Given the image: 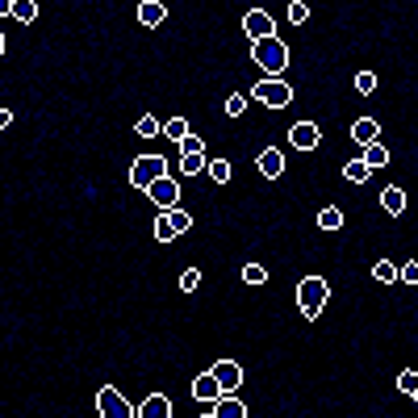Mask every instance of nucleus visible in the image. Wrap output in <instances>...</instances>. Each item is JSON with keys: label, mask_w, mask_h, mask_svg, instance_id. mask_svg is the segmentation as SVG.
Wrapping results in <instances>:
<instances>
[{"label": "nucleus", "mask_w": 418, "mask_h": 418, "mask_svg": "<svg viewBox=\"0 0 418 418\" xmlns=\"http://www.w3.org/2000/svg\"><path fill=\"white\" fill-rule=\"evenodd\" d=\"M251 59H255L268 75H280V71L289 67V46H284L276 34H268V38H251Z\"/></svg>", "instance_id": "2"}, {"label": "nucleus", "mask_w": 418, "mask_h": 418, "mask_svg": "<svg viewBox=\"0 0 418 418\" xmlns=\"http://www.w3.org/2000/svg\"><path fill=\"white\" fill-rule=\"evenodd\" d=\"M9 126H13V113H9V109H5V104H0V134H5V130H9Z\"/></svg>", "instance_id": "36"}, {"label": "nucleus", "mask_w": 418, "mask_h": 418, "mask_svg": "<svg viewBox=\"0 0 418 418\" xmlns=\"http://www.w3.org/2000/svg\"><path fill=\"white\" fill-rule=\"evenodd\" d=\"M197 284H201V272H197V268H188V272L180 276V289H184V293H192Z\"/></svg>", "instance_id": "34"}, {"label": "nucleus", "mask_w": 418, "mask_h": 418, "mask_svg": "<svg viewBox=\"0 0 418 418\" xmlns=\"http://www.w3.org/2000/svg\"><path fill=\"white\" fill-rule=\"evenodd\" d=\"M209 372H214L218 376V385H222V393H235L239 385H243V368L235 364V360H218L214 368H209Z\"/></svg>", "instance_id": "9"}, {"label": "nucleus", "mask_w": 418, "mask_h": 418, "mask_svg": "<svg viewBox=\"0 0 418 418\" xmlns=\"http://www.w3.org/2000/svg\"><path fill=\"white\" fill-rule=\"evenodd\" d=\"M255 167H260V176L276 180V176L284 172V155H280V147H268V151H260V155H255Z\"/></svg>", "instance_id": "10"}, {"label": "nucleus", "mask_w": 418, "mask_h": 418, "mask_svg": "<svg viewBox=\"0 0 418 418\" xmlns=\"http://www.w3.org/2000/svg\"><path fill=\"white\" fill-rule=\"evenodd\" d=\"M327 297H331V280H327V276H305V280L297 284V305H301V318H305V322H314V318L322 314Z\"/></svg>", "instance_id": "1"}, {"label": "nucleus", "mask_w": 418, "mask_h": 418, "mask_svg": "<svg viewBox=\"0 0 418 418\" xmlns=\"http://www.w3.org/2000/svg\"><path fill=\"white\" fill-rule=\"evenodd\" d=\"M360 159H364V163L376 172V167H385V163H389V151H385V147L372 138V143H364V155H360Z\"/></svg>", "instance_id": "19"}, {"label": "nucleus", "mask_w": 418, "mask_h": 418, "mask_svg": "<svg viewBox=\"0 0 418 418\" xmlns=\"http://www.w3.org/2000/svg\"><path fill=\"white\" fill-rule=\"evenodd\" d=\"M159 134H163V126H159L151 113H147V118H138V138H159Z\"/></svg>", "instance_id": "26"}, {"label": "nucleus", "mask_w": 418, "mask_h": 418, "mask_svg": "<svg viewBox=\"0 0 418 418\" xmlns=\"http://www.w3.org/2000/svg\"><path fill=\"white\" fill-rule=\"evenodd\" d=\"M205 151H197V155H180V176H201L205 172Z\"/></svg>", "instance_id": "22"}, {"label": "nucleus", "mask_w": 418, "mask_h": 418, "mask_svg": "<svg viewBox=\"0 0 418 418\" xmlns=\"http://www.w3.org/2000/svg\"><path fill=\"white\" fill-rule=\"evenodd\" d=\"M134 414H138V418H172V401H167L163 393H151Z\"/></svg>", "instance_id": "12"}, {"label": "nucleus", "mask_w": 418, "mask_h": 418, "mask_svg": "<svg viewBox=\"0 0 418 418\" xmlns=\"http://www.w3.org/2000/svg\"><path fill=\"white\" fill-rule=\"evenodd\" d=\"M343 176H347L352 184H364V180L372 176V167H368L364 159H352V163H343Z\"/></svg>", "instance_id": "23"}, {"label": "nucleus", "mask_w": 418, "mask_h": 418, "mask_svg": "<svg viewBox=\"0 0 418 418\" xmlns=\"http://www.w3.org/2000/svg\"><path fill=\"white\" fill-rule=\"evenodd\" d=\"M318 226H322V230H339V226H343V209H339V205L318 209Z\"/></svg>", "instance_id": "21"}, {"label": "nucleus", "mask_w": 418, "mask_h": 418, "mask_svg": "<svg viewBox=\"0 0 418 418\" xmlns=\"http://www.w3.org/2000/svg\"><path fill=\"white\" fill-rule=\"evenodd\" d=\"M167 214V226L176 230V235H184V230H192V214L188 209H180V205H172V209H163Z\"/></svg>", "instance_id": "17"}, {"label": "nucleus", "mask_w": 418, "mask_h": 418, "mask_svg": "<svg viewBox=\"0 0 418 418\" xmlns=\"http://www.w3.org/2000/svg\"><path fill=\"white\" fill-rule=\"evenodd\" d=\"M251 100H264L268 109H284V104L293 100V88H289L280 75H264V80L251 88Z\"/></svg>", "instance_id": "3"}, {"label": "nucleus", "mask_w": 418, "mask_h": 418, "mask_svg": "<svg viewBox=\"0 0 418 418\" xmlns=\"http://www.w3.org/2000/svg\"><path fill=\"white\" fill-rule=\"evenodd\" d=\"M289 143H293L297 151H314V147L322 143V130L314 126V122H297V126L289 130Z\"/></svg>", "instance_id": "8"}, {"label": "nucleus", "mask_w": 418, "mask_h": 418, "mask_svg": "<svg viewBox=\"0 0 418 418\" xmlns=\"http://www.w3.org/2000/svg\"><path fill=\"white\" fill-rule=\"evenodd\" d=\"M356 92H364V96L376 92V75L372 71H356Z\"/></svg>", "instance_id": "30"}, {"label": "nucleus", "mask_w": 418, "mask_h": 418, "mask_svg": "<svg viewBox=\"0 0 418 418\" xmlns=\"http://www.w3.org/2000/svg\"><path fill=\"white\" fill-rule=\"evenodd\" d=\"M205 172H209V180H214V184H230V176H235L230 159H209V163H205Z\"/></svg>", "instance_id": "20"}, {"label": "nucleus", "mask_w": 418, "mask_h": 418, "mask_svg": "<svg viewBox=\"0 0 418 418\" xmlns=\"http://www.w3.org/2000/svg\"><path fill=\"white\" fill-rule=\"evenodd\" d=\"M0 55H5V34H0Z\"/></svg>", "instance_id": "38"}, {"label": "nucleus", "mask_w": 418, "mask_h": 418, "mask_svg": "<svg viewBox=\"0 0 418 418\" xmlns=\"http://www.w3.org/2000/svg\"><path fill=\"white\" fill-rule=\"evenodd\" d=\"M289 21H293V26L309 21V5H305V0H289Z\"/></svg>", "instance_id": "27"}, {"label": "nucleus", "mask_w": 418, "mask_h": 418, "mask_svg": "<svg viewBox=\"0 0 418 418\" xmlns=\"http://www.w3.org/2000/svg\"><path fill=\"white\" fill-rule=\"evenodd\" d=\"M163 172H167V159H163V155H138L134 167H130V184H134V188H147V184L159 180Z\"/></svg>", "instance_id": "5"}, {"label": "nucleus", "mask_w": 418, "mask_h": 418, "mask_svg": "<svg viewBox=\"0 0 418 418\" xmlns=\"http://www.w3.org/2000/svg\"><path fill=\"white\" fill-rule=\"evenodd\" d=\"M143 192H147V197H151V201H155L159 209H172V205L180 201V184H176V180H172L167 172H163L159 180H151V184H147Z\"/></svg>", "instance_id": "6"}, {"label": "nucleus", "mask_w": 418, "mask_h": 418, "mask_svg": "<svg viewBox=\"0 0 418 418\" xmlns=\"http://www.w3.org/2000/svg\"><path fill=\"white\" fill-rule=\"evenodd\" d=\"M163 17H167V9H163V0H143V5H138V26L155 30V26H163Z\"/></svg>", "instance_id": "13"}, {"label": "nucleus", "mask_w": 418, "mask_h": 418, "mask_svg": "<svg viewBox=\"0 0 418 418\" xmlns=\"http://www.w3.org/2000/svg\"><path fill=\"white\" fill-rule=\"evenodd\" d=\"M372 276H376L381 284H393V280H397V264H393V260H376V264H372Z\"/></svg>", "instance_id": "24"}, {"label": "nucleus", "mask_w": 418, "mask_h": 418, "mask_svg": "<svg viewBox=\"0 0 418 418\" xmlns=\"http://www.w3.org/2000/svg\"><path fill=\"white\" fill-rule=\"evenodd\" d=\"M243 30H247L251 38H268V34H276V26H272V17H268L264 9H251V13L243 17Z\"/></svg>", "instance_id": "11"}, {"label": "nucleus", "mask_w": 418, "mask_h": 418, "mask_svg": "<svg viewBox=\"0 0 418 418\" xmlns=\"http://www.w3.org/2000/svg\"><path fill=\"white\" fill-rule=\"evenodd\" d=\"M155 239H159V243H172V239H176V230L167 226V214H163V209H159V218H155Z\"/></svg>", "instance_id": "28"}, {"label": "nucleus", "mask_w": 418, "mask_h": 418, "mask_svg": "<svg viewBox=\"0 0 418 418\" xmlns=\"http://www.w3.org/2000/svg\"><path fill=\"white\" fill-rule=\"evenodd\" d=\"M397 276H401V280H406V284H418V264H406V268H401V272H397Z\"/></svg>", "instance_id": "35"}, {"label": "nucleus", "mask_w": 418, "mask_h": 418, "mask_svg": "<svg viewBox=\"0 0 418 418\" xmlns=\"http://www.w3.org/2000/svg\"><path fill=\"white\" fill-rule=\"evenodd\" d=\"M9 17L21 21V26H34L38 21V0H13V13Z\"/></svg>", "instance_id": "16"}, {"label": "nucleus", "mask_w": 418, "mask_h": 418, "mask_svg": "<svg viewBox=\"0 0 418 418\" xmlns=\"http://www.w3.org/2000/svg\"><path fill=\"white\" fill-rule=\"evenodd\" d=\"M163 134H167V138H176V143H180V138H184V134H188V122H184V118H172V122H167V126H163Z\"/></svg>", "instance_id": "31"}, {"label": "nucleus", "mask_w": 418, "mask_h": 418, "mask_svg": "<svg viewBox=\"0 0 418 418\" xmlns=\"http://www.w3.org/2000/svg\"><path fill=\"white\" fill-rule=\"evenodd\" d=\"M381 205H385V214H393V218H401V214H406V192H401L397 184H389V188L381 192Z\"/></svg>", "instance_id": "15"}, {"label": "nucleus", "mask_w": 418, "mask_h": 418, "mask_svg": "<svg viewBox=\"0 0 418 418\" xmlns=\"http://www.w3.org/2000/svg\"><path fill=\"white\" fill-rule=\"evenodd\" d=\"M218 393H222V385H218L214 372H201V376L192 381V397H197V401H214Z\"/></svg>", "instance_id": "14"}, {"label": "nucleus", "mask_w": 418, "mask_h": 418, "mask_svg": "<svg viewBox=\"0 0 418 418\" xmlns=\"http://www.w3.org/2000/svg\"><path fill=\"white\" fill-rule=\"evenodd\" d=\"M247 100H251V96H243V92H235V96L226 100V113H230V118H239V113L247 109Z\"/></svg>", "instance_id": "33"}, {"label": "nucleus", "mask_w": 418, "mask_h": 418, "mask_svg": "<svg viewBox=\"0 0 418 418\" xmlns=\"http://www.w3.org/2000/svg\"><path fill=\"white\" fill-rule=\"evenodd\" d=\"M243 280H247V284H264V280H268V268H264V264H247V268H243Z\"/></svg>", "instance_id": "29"}, {"label": "nucleus", "mask_w": 418, "mask_h": 418, "mask_svg": "<svg viewBox=\"0 0 418 418\" xmlns=\"http://www.w3.org/2000/svg\"><path fill=\"white\" fill-rule=\"evenodd\" d=\"M96 410H100L104 418H134V406H130V401L122 397V389H113V385H100Z\"/></svg>", "instance_id": "4"}, {"label": "nucleus", "mask_w": 418, "mask_h": 418, "mask_svg": "<svg viewBox=\"0 0 418 418\" xmlns=\"http://www.w3.org/2000/svg\"><path fill=\"white\" fill-rule=\"evenodd\" d=\"M397 389H401L406 397H418V372H414V368H401V376H397Z\"/></svg>", "instance_id": "25"}, {"label": "nucleus", "mask_w": 418, "mask_h": 418, "mask_svg": "<svg viewBox=\"0 0 418 418\" xmlns=\"http://www.w3.org/2000/svg\"><path fill=\"white\" fill-rule=\"evenodd\" d=\"M197 151H205V143H201L197 134H184V138H180V155H197Z\"/></svg>", "instance_id": "32"}, {"label": "nucleus", "mask_w": 418, "mask_h": 418, "mask_svg": "<svg viewBox=\"0 0 418 418\" xmlns=\"http://www.w3.org/2000/svg\"><path fill=\"white\" fill-rule=\"evenodd\" d=\"M209 418H247V401H239L235 393H218L209 406Z\"/></svg>", "instance_id": "7"}, {"label": "nucleus", "mask_w": 418, "mask_h": 418, "mask_svg": "<svg viewBox=\"0 0 418 418\" xmlns=\"http://www.w3.org/2000/svg\"><path fill=\"white\" fill-rule=\"evenodd\" d=\"M13 13V0H0V17H9Z\"/></svg>", "instance_id": "37"}, {"label": "nucleus", "mask_w": 418, "mask_h": 418, "mask_svg": "<svg viewBox=\"0 0 418 418\" xmlns=\"http://www.w3.org/2000/svg\"><path fill=\"white\" fill-rule=\"evenodd\" d=\"M376 134H381V126H376L372 118H360V122H352V138H356L360 147H364V143H372Z\"/></svg>", "instance_id": "18"}]
</instances>
